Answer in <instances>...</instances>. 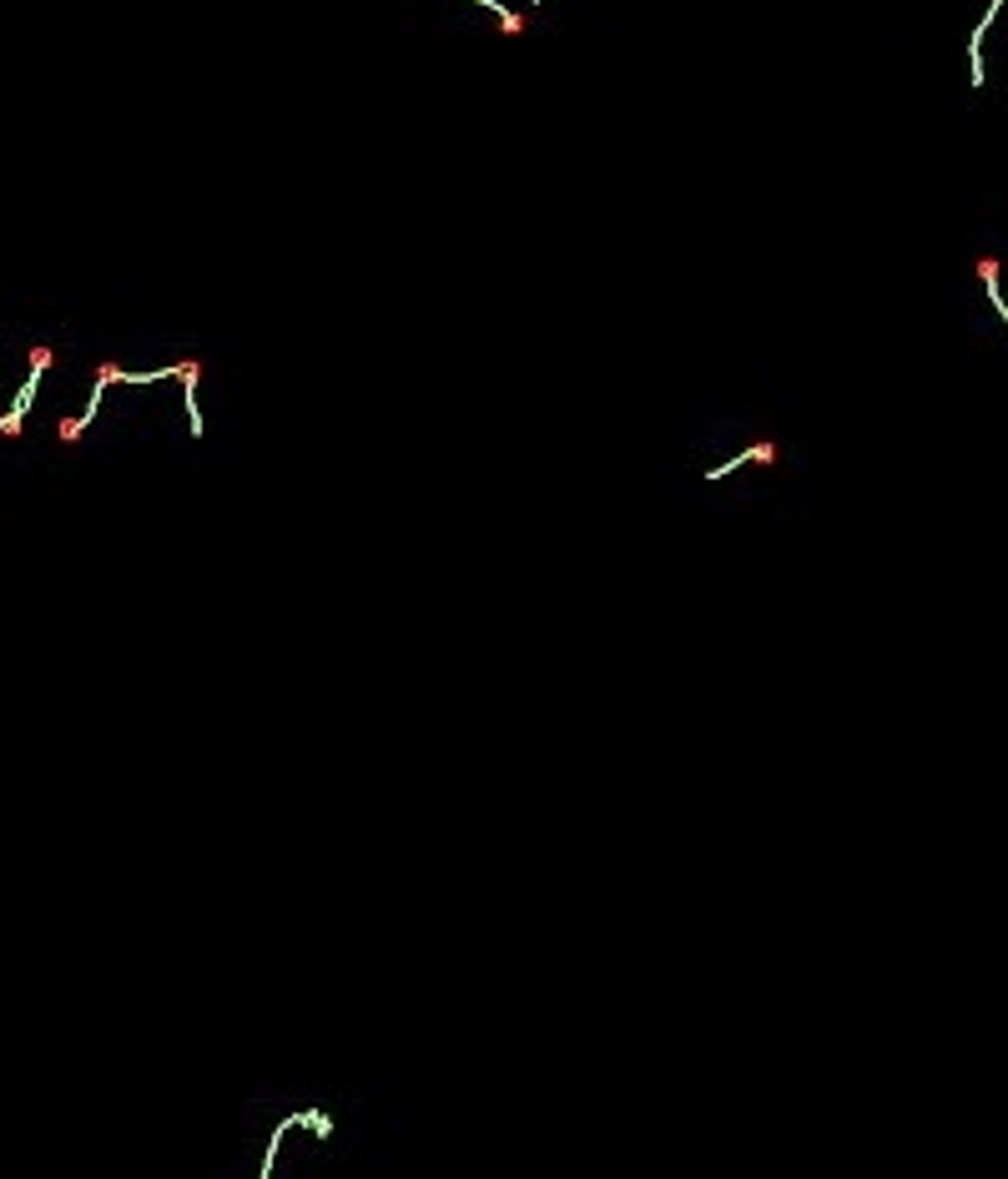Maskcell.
I'll return each instance as SVG.
<instances>
[{
	"label": "cell",
	"instance_id": "3957f363",
	"mask_svg": "<svg viewBox=\"0 0 1008 1179\" xmlns=\"http://www.w3.org/2000/svg\"><path fill=\"white\" fill-rule=\"evenodd\" d=\"M998 6H1003V0H988V11H983L978 31L968 36V56H973V76H968V81H973V86H983V81H988V76H983V36H988V21L998 16Z\"/></svg>",
	"mask_w": 1008,
	"mask_h": 1179
},
{
	"label": "cell",
	"instance_id": "8992f818",
	"mask_svg": "<svg viewBox=\"0 0 1008 1179\" xmlns=\"http://www.w3.org/2000/svg\"><path fill=\"white\" fill-rule=\"evenodd\" d=\"M479 6H489V11L499 16V26H504V31H510V36H520V31H525V16H515V11H504V6H499V0H479Z\"/></svg>",
	"mask_w": 1008,
	"mask_h": 1179
},
{
	"label": "cell",
	"instance_id": "5b68a950",
	"mask_svg": "<svg viewBox=\"0 0 1008 1179\" xmlns=\"http://www.w3.org/2000/svg\"><path fill=\"white\" fill-rule=\"evenodd\" d=\"M746 459H756V464H772V459H777V449H772V444H756V449H746V454H736L731 464H721V469H711V479H726V474H731V469H741Z\"/></svg>",
	"mask_w": 1008,
	"mask_h": 1179
},
{
	"label": "cell",
	"instance_id": "277c9868",
	"mask_svg": "<svg viewBox=\"0 0 1008 1179\" xmlns=\"http://www.w3.org/2000/svg\"><path fill=\"white\" fill-rule=\"evenodd\" d=\"M978 278H983V288H988V298H993L998 318H1008V303L998 298V262H993V257H978Z\"/></svg>",
	"mask_w": 1008,
	"mask_h": 1179
},
{
	"label": "cell",
	"instance_id": "7a4b0ae2",
	"mask_svg": "<svg viewBox=\"0 0 1008 1179\" xmlns=\"http://www.w3.org/2000/svg\"><path fill=\"white\" fill-rule=\"evenodd\" d=\"M298 1124H308V1129H318V1134H328V1119L323 1114H288L278 1129H273V1139H268V1149H263V1169H258V1179H268L273 1174V1159H278V1149H283V1134L288 1129H298Z\"/></svg>",
	"mask_w": 1008,
	"mask_h": 1179
},
{
	"label": "cell",
	"instance_id": "6da1fadb",
	"mask_svg": "<svg viewBox=\"0 0 1008 1179\" xmlns=\"http://www.w3.org/2000/svg\"><path fill=\"white\" fill-rule=\"evenodd\" d=\"M46 363H51V348H31V378L21 383V393H16V404H11V414L0 419V434H16L21 429V419H26V409H31V399H36V383H41V373H46Z\"/></svg>",
	"mask_w": 1008,
	"mask_h": 1179
}]
</instances>
